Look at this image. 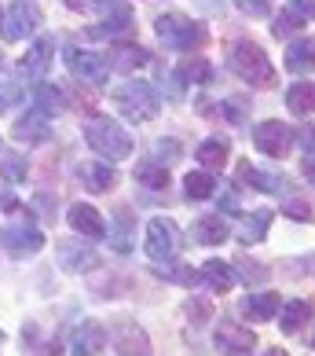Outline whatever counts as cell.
<instances>
[{
	"label": "cell",
	"mask_w": 315,
	"mask_h": 356,
	"mask_svg": "<svg viewBox=\"0 0 315 356\" xmlns=\"http://www.w3.org/2000/svg\"><path fill=\"white\" fill-rule=\"evenodd\" d=\"M0 19H4V11H0Z\"/></svg>",
	"instance_id": "f907efd6"
},
{
	"label": "cell",
	"mask_w": 315,
	"mask_h": 356,
	"mask_svg": "<svg viewBox=\"0 0 315 356\" xmlns=\"http://www.w3.org/2000/svg\"><path fill=\"white\" fill-rule=\"evenodd\" d=\"M92 0H67V8H77V11H88Z\"/></svg>",
	"instance_id": "c3c4849f"
},
{
	"label": "cell",
	"mask_w": 315,
	"mask_h": 356,
	"mask_svg": "<svg viewBox=\"0 0 315 356\" xmlns=\"http://www.w3.org/2000/svg\"><path fill=\"white\" fill-rule=\"evenodd\" d=\"M282 309V298L275 294V290H257V294H249L242 301V316H249L253 323H264V320H275Z\"/></svg>",
	"instance_id": "2e32d148"
},
{
	"label": "cell",
	"mask_w": 315,
	"mask_h": 356,
	"mask_svg": "<svg viewBox=\"0 0 315 356\" xmlns=\"http://www.w3.org/2000/svg\"><path fill=\"white\" fill-rule=\"evenodd\" d=\"M235 8L249 19H268L271 15V0H235Z\"/></svg>",
	"instance_id": "74e56055"
},
{
	"label": "cell",
	"mask_w": 315,
	"mask_h": 356,
	"mask_svg": "<svg viewBox=\"0 0 315 356\" xmlns=\"http://www.w3.org/2000/svg\"><path fill=\"white\" fill-rule=\"evenodd\" d=\"M74 103H77L81 111H92V107H96V96H92V92H77V96H74Z\"/></svg>",
	"instance_id": "ee69618b"
},
{
	"label": "cell",
	"mask_w": 315,
	"mask_h": 356,
	"mask_svg": "<svg viewBox=\"0 0 315 356\" xmlns=\"http://www.w3.org/2000/svg\"><path fill=\"white\" fill-rule=\"evenodd\" d=\"M239 177L249 184V188H257V191H271V195L286 191V177H282V173H271V169H260V165H253V162H249V158H242V162H239Z\"/></svg>",
	"instance_id": "e0dca14e"
},
{
	"label": "cell",
	"mask_w": 315,
	"mask_h": 356,
	"mask_svg": "<svg viewBox=\"0 0 315 356\" xmlns=\"http://www.w3.org/2000/svg\"><path fill=\"white\" fill-rule=\"evenodd\" d=\"M110 56H114L110 70H121V74H133V70H139V67H147V63H151L147 48H139V44H117Z\"/></svg>",
	"instance_id": "7402d4cb"
},
{
	"label": "cell",
	"mask_w": 315,
	"mask_h": 356,
	"mask_svg": "<svg viewBox=\"0 0 315 356\" xmlns=\"http://www.w3.org/2000/svg\"><path fill=\"white\" fill-rule=\"evenodd\" d=\"M216 349H224V353H253V349H257L253 327H242V323H220V331H216Z\"/></svg>",
	"instance_id": "4fadbf2b"
},
{
	"label": "cell",
	"mask_w": 315,
	"mask_h": 356,
	"mask_svg": "<svg viewBox=\"0 0 315 356\" xmlns=\"http://www.w3.org/2000/svg\"><path fill=\"white\" fill-rule=\"evenodd\" d=\"M77 180H81L88 191H96V195L117 188V173L107 162H77Z\"/></svg>",
	"instance_id": "5bb4252c"
},
{
	"label": "cell",
	"mask_w": 315,
	"mask_h": 356,
	"mask_svg": "<svg viewBox=\"0 0 315 356\" xmlns=\"http://www.w3.org/2000/svg\"><path fill=\"white\" fill-rule=\"evenodd\" d=\"M85 143L96 154L107 158V162H121V158L133 154V136H128L114 118H92L85 125Z\"/></svg>",
	"instance_id": "7a4b0ae2"
},
{
	"label": "cell",
	"mask_w": 315,
	"mask_h": 356,
	"mask_svg": "<svg viewBox=\"0 0 315 356\" xmlns=\"http://www.w3.org/2000/svg\"><path fill=\"white\" fill-rule=\"evenodd\" d=\"M268 224H271L268 209L242 213V217H239V239H242V243H260V239H264V232H268Z\"/></svg>",
	"instance_id": "d4e9b609"
},
{
	"label": "cell",
	"mask_w": 315,
	"mask_h": 356,
	"mask_svg": "<svg viewBox=\"0 0 315 356\" xmlns=\"http://www.w3.org/2000/svg\"><path fill=\"white\" fill-rule=\"evenodd\" d=\"M128 30H133V11H128V8H114L110 15L92 30V37H121Z\"/></svg>",
	"instance_id": "4316f807"
},
{
	"label": "cell",
	"mask_w": 315,
	"mask_h": 356,
	"mask_svg": "<svg viewBox=\"0 0 315 356\" xmlns=\"http://www.w3.org/2000/svg\"><path fill=\"white\" fill-rule=\"evenodd\" d=\"M51 59H56V41L51 37H37L30 44V51L19 59V70L26 77H37V81H44L48 70H51Z\"/></svg>",
	"instance_id": "30bf717a"
},
{
	"label": "cell",
	"mask_w": 315,
	"mask_h": 356,
	"mask_svg": "<svg viewBox=\"0 0 315 356\" xmlns=\"http://www.w3.org/2000/svg\"><path fill=\"white\" fill-rule=\"evenodd\" d=\"M198 280L205 283V286H213V290H231L235 286V272H231V265H224V261H205L202 265V272H198Z\"/></svg>",
	"instance_id": "484cf974"
},
{
	"label": "cell",
	"mask_w": 315,
	"mask_h": 356,
	"mask_svg": "<svg viewBox=\"0 0 315 356\" xmlns=\"http://www.w3.org/2000/svg\"><path fill=\"white\" fill-rule=\"evenodd\" d=\"M180 143L176 140H158L154 143V158H158V162H162V165H173V162H180Z\"/></svg>",
	"instance_id": "8d00e7d4"
},
{
	"label": "cell",
	"mask_w": 315,
	"mask_h": 356,
	"mask_svg": "<svg viewBox=\"0 0 315 356\" xmlns=\"http://www.w3.org/2000/svg\"><path fill=\"white\" fill-rule=\"evenodd\" d=\"M22 99V85L19 74H0V114H8L15 103Z\"/></svg>",
	"instance_id": "d6a6232c"
},
{
	"label": "cell",
	"mask_w": 315,
	"mask_h": 356,
	"mask_svg": "<svg viewBox=\"0 0 315 356\" xmlns=\"http://www.w3.org/2000/svg\"><path fill=\"white\" fill-rule=\"evenodd\" d=\"M70 353H81V356L107 353V327H103V323H85L81 331L74 334V349Z\"/></svg>",
	"instance_id": "44dd1931"
},
{
	"label": "cell",
	"mask_w": 315,
	"mask_h": 356,
	"mask_svg": "<svg viewBox=\"0 0 315 356\" xmlns=\"http://www.w3.org/2000/svg\"><path fill=\"white\" fill-rule=\"evenodd\" d=\"M37 26H41V11H37V4H30V0H15L4 19H0V33H4V41H26V37L37 33Z\"/></svg>",
	"instance_id": "52a82bcc"
},
{
	"label": "cell",
	"mask_w": 315,
	"mask_h": 356,
	"mask_svg": "<svg viewBox=\"0 0 315 356\" xmlns=\"http://www.w3.org/2000/svg\"><path fill=\"white\" fill-rule=\"evenodd\" d=\"M67 67H70V74L74 77H81L85 85H107V77H110V63H107V56H96V51H88V48H77V44H70L67 51Z\"/></svg>",
	"instance_id": "5b68a950"
},
{
	"label": "cell",
	"mask_w": 315,
	"mask_h": 356,
	"mask_svg": "<svg viewBox=\"0 0 315 356\" xmlns=\"http://www.w3.org/2000/svg\"><path fill=\"white\" fill-rule=\"evenodd\" d=\"M282 213H286V217H293V220H312V202H305V199H290V202H282Z\"/></svg>",
	"instance_id": "f35d334b"
},
{
	"label": "cell",
	"mask_w": 315,
	"mask_h": 356,
	"mask_svg": "<svg viewBox=\"0 0 315 356\" xmlns=\"http://www.w3.org/2000/svg\"><path fill=\"white\" fill-rule=\"evenodd\" d=\"M290 11H297L300 19H308V15H315V0H290Z\"/></svg>",
	"instance_id": "7bdbcfd3"
},
{
	"label": "cell",
	"mask_w": 315,
	"mask_h": 356,
	"mask_svg": "<svg viewBox=\"0 0 315 356\" xmlns=\"http://www.w3.org/2000/svg\"><path fill=\"white\" fill-rule=\"evenodd\" d=\"M253 143H257V151L268 154V158H286L290 147H293V133L282 122H275V118H271V122H260L253 129Z\"/></svg>",
	"instance_id": "ba28073f"
},
{
	"label": "cell",
	"mask_w": 315,
	"mask_h": 356,
	"mask_svg": "<svg viewBox=\"0 0 315 356\" xmlns=\"http://www.w3.org/2000/svg\"><path fill=\"white\" fill-rule=\"evenodd\" d=\"M228 67L239 74L246 85H257V88H271L275 81H279L271 59L264 56V48H260L257 41H235L228 48Z\"/></svg>",
	"instance_id": "6da1fadb"
},
{
	"label": "cell",
	"mask_w": 315,
	"mask_h": 356,
	"mask_svg": "<svg viewBox=\"0 0 315 356\" xmlns=\"http://www.w3.org/2000/svg\"><path fill=\"white\" fill-rule=\"evenodd\" d=\"M300 173H305V180L315 188V158H312V154H308V162H305V169H300Z\"/></svg>",
	"instance_id": "bcb514c9"
},
{
	"label": "cell",
	"mask_w": 315,
	"mask_h": 356,
	"mask_svg": "<svg viewBox=\"0 0 315 356\" xmlns=\"http://www.w3.org/2000/svg\"><path fill=\"white\" fill-rule=\"evenodd\" d=\"M308 320H312V305H308V301H286L279 327H282V334H297Z\"/></svg>",
	"instance_id": "f1b7e54d"
},
{
	"label": "cell",
	"mask_w": 315,
	"mask_h": 356,
	"mask_svg": "<svg viewBox=\"0 0 315 356\" xmlns=\"http://www.w3.org/2000/svg\"><path fill=\"white\" fill-rule=\"evenodd\" d=\"M176 74L183 77V81H198V85H205V81H209V63H205L202 56H194V59L183 63Z\"/></svg>",
	"instance_id": "e575fe53"
},
{
	"label": "cell",
	"mask_w": 315,
	"mask_h": 356,
	"mask_svg": "<svg viewBox=\"0 0 315 356\" xmlns=\"http://www.w3.org/2000/svg\"><path fill=\"white\" fill-rule=\"evenodd\" d=\"M191 235H194V243H202V246H220L231 235V228H228L224 217H198Z\"/></svg>",
	"instance_id": "ffe728a7"
},
{
	"label": "cell",
	"mask_w": 315,
	"mask_h": 356,
	"mask_svg": "<svg viewBox=\"0 0 315 356\" xmlns=\"http://www.w3.org/2000/svg\"><path fill=\"white\" fill-rule=\"evenodd\" d=\"M37 202H41V213L51 220V217H56V206H51V199H44V195H41V199H37Z\"/></svg>",
	"instance_id": "7dc6e473"
},
{
	"label": "cell",
	"mask_w": 315,
	"mask_h": 356,
	"mask_svg": "<svg viewBox=\"0 0 315 356\" xmlns=\"http://www.w3.org/2000/svg\"><path fill=\"white\" fill-rule=\"evenodd\" d=\"M114 349L117 353H139V356H147L151 353V341H147V334H143V327L117 323L114 327Z\"/></svg>",
	"instance_id": "d6986e66"
},
{
	"label": "cell",
	"mask_w": 315,
	"mask_h": 356,
	"mask_svg": "<svg viewBox=\"0 0 315 356\" xmlns=\"http://www.w3.org/2000/svg\"><path fill=\"white\" fill-rule=\"evenodd\" d=\"M286 107H290V114H300V118L315 114V81L290 85V92H286Z\"/></svg>",
	"instance_id": "603a6c76"
},
{
	"label": "cell",
	"mask_w": 315,
	"mask_h": 356,
	"mask_svg": "<svg viewBox=\"0 0 315 356\" xmlns=\"http://www.w3.org/2000/svg\"><path fill=\"white\" fill-rule=\"evenodd\" d=\"M300 26H305V19H300L297 11H282V15L275 19V26H271V33L282 41V37H293V33L300 30Z\"/></svg>",
	"instance_id": "d590c367"
},
{
	"label": "cell",
	"mask_w": 315,
	"mask_h": 356,
	"mask_svg": "<svg viewBox=\"0 0 315 356\" xmlns=\"http://www.w3.org/2000/svg\"><path fill=\"white\" fill-rule=\"evenodd\" d=\"M239 272L246 283H264L268 280V268L264 265H253V261H239Z\"/></svg>",
	"instance_id": "ab89813d"
},
{
	"label": "cell",
	"mask_w": 315,
	"mask_h": 356,
	"mask_svg": "<svg viewBox=\"0 0 315 356\" xmlns=\"http://www.w3.org/2000/svg\"><path fill=\"white\" fill-rule=\"evenodd\" d=\"M114 107L128 122H151V118H158V92L147 81H128L114 92Z\"/></svg>",
	"instance_id": "277c9868"
},
{
	"label": "cell",
	"mask_w": 315,
	"mask_h": 356,
	"mask_svg": "<svg viewBox=\"0 0 315 356\" xmlns=\"http://www.w3.org/2000/svg\"><path fill=\"white\" fill-rule=\"evenodd\" d=\"M183 312H187V316H198L194 323H205L213 309H209V301H187V309H183Z\"/></svg>",
	"instance_id": "60d3db41"
},
{
	"label": "cell",
	"mask_w": 315,
	"mask_h": 356,
	"mask_svg": "<svg viewBox=\"0 0 315 356\" xmlns=\"http://www.w3.org/2000/svg\"><path fill=\"white\" fill-rule=\"evenodd\" d=\"M37 111L48 114V118L62 114V96H59L56 85H37Z\"/></svg>",
	"instance_id": "836d02e7"
},
{
	"label": "cell",
	"mask_w": 315,
	"mask_h": 356,
	"mask_svg": "<svg viewBox=\"0 0 315 356\" xmlns=\"http://www.w3.org/2000/svg\"><path fill=\"white\" fill-rule=\"evenodd\" d=\"M183 191H187V199H194V202H202V199H209V195L216 191V177L209 173H187V180H183Z\"/></svg>",
	"instance_id": "f546056e"
},
{
	"label": "cell",
	"mask_w": 315,
	"mask_h": 356,
	"mask_svg": "<svg viewBox=\"0 0 315 356\" xmlns=\"http://www.w3.org/2000/svg\"><path fill=\"white\" fill-rule=\"evenodd\" d=\"M136 184L151 191H169V165L162 162H139L136 165Z\"/></svg>",
	"instance_id": "83f0119b"
},
{
	"label": "cell",
	"mask_w": 315,
	"mask_h": 356,
	"mask_svg": "<svg viewBox=\"0 0 315 356\" xmlns=\"http://www.w3.org/2000/svg\"><path fill=\"white\" fill-rule=\"evenodd\" d=\"M15 140H22V143H44L48 136H51V118L48 114H41V111H26L19 122H15Z\"/></svg>",
	"instance_id": "9a60e30c"
},
{
	"label": "cell",
	"mask_w": 315,
	"mask_h": 356,
	"mask_svg": "<svg viewBox=\"0 0 315 356\" xmlns=\"http://www.w3.org/2000/svg\"><path fill=\"white\" fill-rule=\"evenodd\" d=\"M176 246H180V228L169 217H154L147 224V243H143V250H147V257L158 261V265H169V261L176 257Z\"/></svg>",
	"instance_id": "8992f818"
},
{
	"label": "cell",
	"mask_w": 315,
	"mask_h": 356,
	"mask_svg": "<svg viewBox=\"0 0 315 356\" xmlns=\"http://www.w3.org/2000/svg\"><path fill=\"white\" fill-rule=\"evenodd\" d=\"M286 70L290 74H308L315 70V37H297L286 48Z\"/></svg>",
	"instance_id": "ac0fdd59"
},
{
	"label": "cell",
	"mask_w": 315,
	"mask_h": 356,
	"mask_svg": "<svg viewBox=\"0 0 315 356\" xmlns=\"http://www.w3.org/2000/svg\"><path fill=\"white\" fill-rule=\"evenodd\" d=\"M128 209H121V213L114 217V228H107V235H110V246L117 250V254H128L133 250V239H128Z\"/></svg>",
	"instance_id": "1f68e13d"
},
{
	"label": "cell",
	"mask_w": 315,
	"mask_h": 356,
	"mask_svg": "<svg viewBox=\"0 0 315 356\" xmlns=\"http://www.w3.org/2000/svg\"><path fill=\"white\" fill-rule=\"evenodd\" d=\"M92 4H99V0H92Z\"/></svg>",
	"instance_id": "816d5d0a"
},
{
	"label": "cell",
	"mask_w": 315,
	"mask_h": 356,
	"mask_svg": "<svg viewBox=\"0 0 315 356\" xmlns=\"http://www.w3.org/2000/svg\"><path fill=\"white\" fill-rule=\"evenodd\" d=\"M15 206H19V199H15V195H11V191H0V209H8V213H11Z\"/></svg>",
	"instance_id": "f6af8a7d"
},
{
	"label": "cell",
	"mask_w": 315,
	"mask_h": 356,
	"mask_svg": "<svg viewBox=\"0 0 315 356\" xmlns=\"http://www.w3.org/2000/svg\"><path fill=\"white\" fill-rule=\"evenodd\" d=\"M56 257H59V268L62 272H92V268H96V261H99L96 250L85 246V243H74V239L59 243Z\"/></svg>",
	"instance_id": "8fae6325"
},
{
	"label": "cell",
	"mask_w": 315,
	"mask_h": 356,
	"mask_svg": "<svg viewBox=\"0 0 315 356\" xmlns=\"http://www.w3.org/2000/svg\"><path fill=\"white\" fill-rule=\"evenodd\" d=\"M297 140H300V147H305L308 154H315V125H305L297 133Z\"/></svg>",
	"instance_id": "b9f144b4"
},
{
	"label": "cell",
	"mask_w": 315,
	"mask_h": 356,
	"mask_svg": "<svg viewBox=\"0 0 315 356\" xmlns=\"http://www.w3.org/2000/svg\"><path fill=\"white\" fill-rule=\"evenodd\" d=\"M26 158L19 154V151H4L0 147V173H4V180H11V184H22L26 180Z\"/></svg>",
	"instance_id": "4dcf8cb0"
},
{
	"label": "cell",
	"mask_w": 315,
	"mask_h": 356,
	"mask_svg": "<svg viewBox=\"0 0 315 356\" xmlns=\"http://www.w3.org/2000/svg\"><path fill=\"white\" fill-rule=\"evenodd\" d=\"M154 30L162 37V44L173 48V51H194V48L205 44V26L187 19L183 11H165V15H158Z\"/></svg>",
	"instance_id": "3957f363"
},
{
	"label": "cell",
	"mask_w": 315,
	"mask_h": 356,
	"mask_svg": "<svg viewBox=\"0 0 315 356\" xmlns=\"http://www.w3.org/2000/svg\"><path fill=\"white\" fill-rule=\"evenodd\" d=\"M70 228L81 232L85 239H107V224H103L99 209L88 202H74L70 206Z\"/></svg>",
	"instance_id": "7c38bea8"
},
{
	"label": "cell",
	"mask_w": 315,
	"mask_h": 356,
	"mask_svg": "<svg viewBox=\"0 0 315 356\" xmlns=\"http://www.w3.org/2000/svg\"><path fill=\"white\" fill-rule=\"evenodd\" d=\"M300 272H308V275H315V254L308 257V265H305V268H300Z\"/></svg>",
	"instance_id": "681fc988"
},
{
	"label": "cell",
	"mask_w": 315,
	"mask_h": 356,
	"mask_svg": "<svg viewBox=\"0 0 315 356\" xmlns=\"http://www.w3.org/2000/svg\"><path fill=\"white\" fill-rule=\"evenodd\" d=\"M228 158H231V143L228 140H205V143H198V162H202V169H209V173L224 169Z\"/></svg>",
	"instance_id": "cb8c5ba5"
},
{
	"label": "cell",
	"mask_w": 315,
	"mask_h": 356,
	"mask_svg": "<svg viewBox=\"0 0 315 356\" xmlns=\"http://www.w3.org/2000/svg\"><path fill=\"white\" fill-rule=\"evenodd\" d=\"M0 246L15 257H30L44 246V232H37L33 224H4L0 228Z\"/></svg>",
	"instance_id": "9c48e42d"
}]
</instances>
